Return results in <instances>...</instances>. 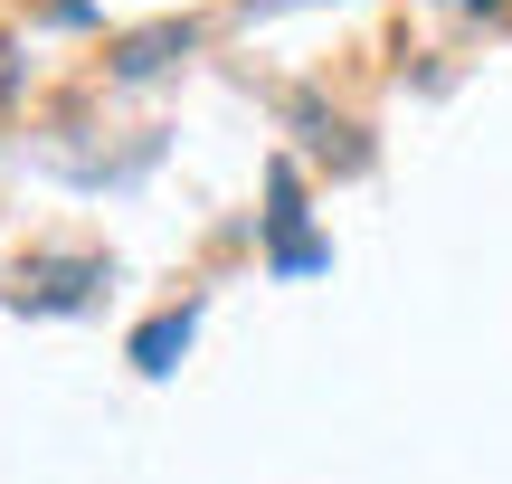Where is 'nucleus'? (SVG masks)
Listing matches in <instances>:
<instances>
[{"label": "nucleus", "instance_id": "f03ea898", "mask_svg": "<svg viewBox=\"0 0 512 484\" xmlns=\"http://www.w3.org/2000/svg\"><path fill=\"white\" fill-rule=\"evenodd\" d=\"M86 276H95V266H38V276H19V304H76Z\"/></svg>", "mask_w": 512, "mask_h": 484}, {"label": "nucleus", "instance_id": "f257e3e1", "mask_svg": "<svg viewBox=\"0 0 512 484\" xmlns=\"http://www.w3.org/2000/svg\"><path fill=\"white\" fill-rule=\"evenodd\" d=\"M190 323H200V314H162V323H143V333H133V361H143V371H171V352H190Z\"/></svg>", "mask_w": 512, "mask_h": 484}]
</instances>
